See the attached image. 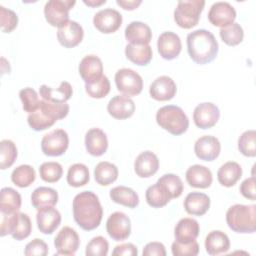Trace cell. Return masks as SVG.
Here are the masks:
<instances>
[{
  "label": "cell",
  "mask_w": 256,
  "mask_h": 256,
  "mask_svg": "<svg viewBox=\"0 0 256 256\" xmlns=\"http://www.w3.org/2000/svg\"><path fill=\"white\" fill-rule=\"evenodd\" d=\"M210 207V198L205 193L191 192L184 200V208L188 214L195 216L204 215Z\"/></svg>",
  "instance_id": "obj_28"
},
{
  "label": "cell",
  "mask_w": 256,
  "mask_h": 256,
  "mask_svg": "<svg viewBox=\"0 0 256 256\" xmlns=\"http://www.w3.org/2000/svg\"><path fill=\"white\" fill-rule=\"evenodd\" d=\"M106 230L113 240L123 241L131 234L130 218L123 212H114L106 221Z\"/></svg>",
  "instance_id": "obj_10"
},
{
  "label": "cell",
  "mask_w": 256,
  "mask_h": 256,
  "mask_svg": "<svg viewBox=\"0 0 256 256\" xmlns=\"http://www.w3.org/2000/svg\"><path fill=\"white\" fill-rule=\"evenodd\" d=\"M83 2H84V4H86L90 7H96V6H100L104 3H106V0H99V1H97V0H88V1L84 0Z\"/></svg>",
  "instance_id": "obj_55"
},
{
  "label": "cell",
  "mask_w": 256,
  "mask_h": 256,
  "mask_svg": "<svg viewBox=\"0 0 256 256\" xmlns=\"http://www.w3.org/2000/svg\"><path fill=\"white\" fill-rule=\"evenodd\" d=\"M108 250V241L102 236H96L87 243L85 254L87 256H106Z\"/></svg>",
  "instance_id": "obj_47"
},
{
  "label": "cell",
  "mask_w": 256,
  "mask_h": 256,
  "mask_svg": "<svg viewBox=\"0 0 256 256\" xmlns=\"http://www.w3.org/2000/svg\"><path fill=\"white\" fill-rule=\"evenodd\" d=\"M110 198L113 202L129 208H135L139 204L138 194L126 186H116L110 190Z\"/></svg>",
  "instance_id": "obj_33"
},
{
  "label": "cell",
  "mask_w": 256,
  "mask_h": 256,
  "mask_svg": "<svg viewBox=\"0 0 256 256\" xmlns=\"http://www.w3.org/2000/svg\"><path fill=\"white\" fill-rule=\"evenodd\" d=\"M73 217L77 225L86 231L96 229L102 220L103 208L96 194L91 191L78 193L72 204Z\"/></svg>",
  "instance_id": "obj_1"
},
{
  "label": "cell",
  "mask_w": 256,
  "mask_h": 256,
  "mask_svg": "<svg viewBox=\"0 0 256 256\" xmlns=\"http://www.w3.org/2000/svg\"><path fill=\"white\" fill-rule=\"evenodd\" d=\"M142 254L144 256H154V255L165 256L166 255L165 246L160 242H150L146 244Z\"/></svg>",
  "instance_id": "obj_52"
},
{
  "label": "cell",
  "mask_w": 256,
  "mask_h": 256,
  "mask_svg": "<svg viewBox=\"0 0 256 256\" xmlns=\"http://www.w3.org/2000/svg\"><path fill=\"white\" fill-rule=\"evenodd\" d=\"M200 227L193 218H182L178 221L174 229L175 241L180 243H190L195 241L199 235Z\"/></svg>",
  "instance_id": "obj_25"
},
{
  "label": "cell",
  "mask_w": 256,
  "mask_h": 256,
  "mask_svg": "<svg viewBox=\"0 0 256 256\" xmlns=\"http://www.w3.org/2000/svg\"><path fill=\"white\" fill-rule=\"evenodd\" d=\"M85 90L87 94L92 98H103L110 91V81L105 75H103L99 81L91 84H85Z\"/></svg>",
  "instance_id": "obj_46"
},
{
  "label": "cell",
  "mask_w": 256,
  "mask_h": 256,
  "mask_svg": "<svg viewBox=\"0 0 256 256\" xmlns=\"http://www.w3.org/2000/svg\"><path fill=\"white\" fill-rule=\"evenodd\" d=\"M219 118V108L211 102L198 104L193 112L194 123L198 128L201 129H209L213 127L218 122Z\"/></svg>",
  "instance_id": "obj_12"
},
{
  "label": "cell",
  "mask_w": 256,
  "mask_h": 256,
  "mask_svg": "<svg viewBox=\"0 0 256 256\" xmlns=\"http://www.w3.org/2000/svg\"><path fill=\"white\" fill-rule=\"evenodd\" d=\"M125 38L129 44H149L152 39V31L147 24L140 21H133L125 29Z\"/></svg>",
  "instance_id": "obj_24"
},
{
  "label": "cell",
  "mask_w": 256,
  "mask_h": 256,
  "mask_svg": "<svg viewBox=\"0 0 256 256\" xmlns=\"http://www.w3.org/2000/svg\"><path fill=\"white\" fill-rule=\"evenodd\" d=\"M69 146V137L65 130L56 129L44 135L41 140L42 152L47 156H60Z\"/></svg>",
  "instance_id": "obj_9"
},
{
  "label": "cell",
  "mask_w": 256,
  "mask_h": 256,
  "mask_svg": "<svg viewBox=\"0 0 256 256\" xmlns=\"http://www.w3.org/2000/svg\"><path fill=\"white\" fill-rule=\"evenodd\" d=\"M125 55L131 62L135 63L136 65L145 66L151 61L153 52L149 44H127L125 47Z\"/></svg>",
  "instance_id": "obj_32"
},
{
  "label": "cell",
  "mask_w": 256,
  "mask_h": 256,
  "mask_svg": "<svg viewBox=\"0 0 256 256\" xmlns=\"http://www.w3.org/2000/svg\"><path fill=\"white\" fill-rule=\"evenodd\" d=\"M219 33L223 42L229 46H236L240 44L244 37L243 28L240 24L236 22L232 23L229 26L221 28Z\"/></svg>",
  "instance_id": "obj_41"
},
{
  "label": "cell",
  "mask_w": 256,
  "mask_h": 256,
  "mask_svg": "<svg viewBox=\"0 0 256 256\" xmlns=\"http://www.w3.org/2000/svg\"><path fill=\"white\" fill-rule=\"evenodd\" d=\"M93 24L100 32L110 34L120 28L122 24V15L112 8L102 9L94 15Z\"/></svg>",
  "instance_id": "obj_11"
},
{
  "label": "cell",
  "mask_w": 256,
  "mask_h": 256,
  "mask_svg": "<svg viewBox=\"0 0 256 256\" xmlns=\"http://www.w3.org/2000/svg\"><path fill=\"white\" fill-rule=\"evenodd\" d=\"M39 173L43 181L48 183H55L62 177L63 168L58 162H44L39 167Z\"/></svg>",
  "instance_id": "obj_42"
},
{
  "label": "cell",
  "mask_w": 256,
  "mask_h": 256,
  "mask_svg": "<svg viewBox=\"0 0 256 256\" xmlns=\"http://www.w3.org/2000/svg\"><path fill=\"white\" fill-rule=\"evenodd\" d=\"M85 147L87 152L92 156L103 155L108 148L107 136L99 128H91L85 135Z\"/></svg>",
  "instance_id": "obj_22"
},
{
  "label": "cell",
  "mask_w": 256,
  "mask_h": 256,
  "mask_svg": "<svg viewBox=\"0 0 256 256\" xmlns=\"http://www.w3.org/2000/svg\"><path fill=\"white\" fill-rule=\"evenodd\" d=\"M19 97L23 104L24 111L30 113L35 112L40 105V100L38 97L37 92L30 87H26L24 89H21L19 92Z\"/></svg>",
  "instance_id": "obj_45"
},
{
  "label": "cell",
  "mask_w": 256,
  "mask_h": 256,
  "mask_svg": "<svg viewBox=\"0 0 256 256\" xmlns=\"http://www.w3.org/2000/svg\"><path fill=\"white\" fill-rule=\"evenodd\" d=\"M187 183L194 188L205 189L212 184V173L209 168L195 164L190 166L185 173Z\"/></svg>",
  "instance_id": "obj_26"
},
{
  "label": "cell",
  "mask_w": 256,
  "mask_h": 256,
  "mask_svg": "<svg viewBox=\"0 0 256 256\" xmlns=\"http://www.w3.org/2000/svg\"><path fill=\"white\" fill-rule=\"evenodd\" d=\"M108 113L115 119L123 120L131 117L135 112L134 101L125 95L114 96L107 105Z\"/></svg>",
  "instance_id": "obj_20"
},
{
  "label": "cell",
  "mask_w": 256,
  "mask_h": 256,
  "mask_svg": "<svg viewBox=\"0 0 256 256\" xmlns=\"http://www.w3.org/2000/svg\"><path fill=\"white\" fill-rule=\"evenodd\" d=\"M157 182L160 183L168 191L172 199L178 198L183 192V188H184L183 182L180 179V177L175 174H172V173L164 174L158 179Z\"/></svg>",
  "instance_id": "obj_43"
},
{
  "label": "cell",
  "mask_w": 256,
  "mask_h": 256,
  "mask_svg": "<svg viewBox=\"0 0 256 256\" xmlns=\"http://www.w3.org/2000/svg\"><path fill=\"white\" fill-rule=\"evenodd\" d=\"M21 195L11 187H4L1 189L0 211L1 213L18 212L21 208Z\"/></svg>",
  "instance_id": "obj_35"
},
{
  "label": "cell",
  "mask_w": 256,
  "mask_h": 256,
  "mask_svg": "<svg viewBox=\"0 0 256 256\" xmlns=\"http://www.w3.org/2000/svg\"><path fill=\"white\" fill-rule=\"evenodd\" d=\"M145 198L148 205L153 208L163 207L172 199L168 191L158 182L148 187L145 193Z\"/></svg>",
  "instance_id": "obj_36"
},
{
  "label": "cell",
  "mask_w": 256,
  "mask_h": 256,
  "mask_svg": "<svg viewBox=\"0 0 256 256\" xmlns=\"http://www.w3.org/2000/svg\"><path fill=\"white\" fill-rule=\"evenodd\" d=\"M138 254V250L137 247L132 244V243H123L120 245H117L113 252L112 255L114 256H121V255H125V256H135Z\"/></svg>",
  "instance_id": "obj_53"
},
{
  "label": "cell",
  "mask_w": 256,
  "mask_h": 256,
  "mask_svg": "<svg viewBox=\"0 0 256 256\" xmlns=\"http://www.w3.org/2000/svg\"><path fill=\"white\" fill-rule=\"evenodd\" d=\"M35 178L36 173L34 168L27 164H23L16 167L11 174L12 182L20 188L30 186L35 181Z\"/></svg>",
  "instance_id": "obj_38"
},
{
  "label": "cell",
  "mask_w": 256,
  "mask_h": 256,
  "mask_svg": "<svg viewBox=\"0 0 256 256\" xmlns=\"http://www.w3.org/2000/svg\"><path fill=\"white\" fill-rule=\"evenodd\" d=\"M80 239L77 232L68 226L63 227L54 239L57 254L74 255L79 248Z\"/></svg>",
  "instance_id": "obj_13"
},
{
  "label": "cell",
  "mask_w": 256,
  "mask_h": 256,
  "mask_svg": "<svg viewBox=\"0 0 256 256\" xmlns=\"http://www.w3.org/2000/svg\"><path fill=\"white\" fill-rule=\"evenodd\" d=\"M117 90L125 96H136L143 89L142 77L132 69L122 68L115 74Z\"/></svg>",
  "instance_id": "obj_8"
},
{
  "label": "cell",
  "mask_w": 256,
  "mask_h": 256,
  "mask_svg": "<svg viewBox=\"0 0 256 256\" xmlns=\"http://www.w3.org/2000/svg\"><path fill=\"white\" fill-rule=\"evenodd\" d=\"M158 157L151 151H144L140 153L134 162L135 173L141 178L151 177L158 171Z\"/></svg>",
  "instance_id": "obj_23"
},
{
  "label": "cell",
  "mask_w": 256,
  "mask_h": 256,
  "mask_svg": "<svg viewBox=\"0 0 256 256\" xmlns=\"http://www.w3.org/2000/svg\"><path fill=\"white\" fill-rule=\"evenodd\" d=\"M117 5L122 7L125 10H134L136 9L141 3V0H117Z\"/></svg>",
  "instance_id": "obj_54"
},
{
  "label": "cell",
  "mask_w": 256,
  "mask_h": 256,
  "mask_svg": "<svg viewBox=\"0 0 256 256\" xmlns=\"http://www.w3.org/2000/svg\"><path fill=\"white\" fill-rule=\"evenodd\" d=\"M24 254L26 256H45L48 254V246L42 239L35 238L25 246Z\"/></svg>",
  "instance_id": "obj_50"
},
{
  "label": "cell",
  "mask_w": 256,
  "mask_h": 256,
  "mask_svg": "<svg viewBox=\"0 0 256 256\" xmlns=\"http://www.w3.org/2000/svg\"><path fill=\"white\" fill-rule=\"evenodd\" d=\"M89 169L85 164L75 163L71 165L67 173V182L72 187H81L89 182Z\"/></svg>",
  "instance_id": "obj_37"
},
{
  "label": "cell",
  "mask_w": 256,
  "mask_h": 256,
  "mask_svg": "<svg viewBox=\"0 0 256 256\" xmlns=\"http://www.w3.org/2000/svg\"><path fill=\"white\" fill-rule=\"evenodd\" d=\"M79 74L85 81V84H91L99 81L103 76V64L96 55L85 56L79 64Z\"/></svg>",
  "instance_id": "obj_16"
},
{
  "label": "cell",
  "mask_w": 256,
  "mask_h": 256,
  "mask_svg": "<svg viewBox=\"0 0 256 256\" xmlns=\"http://www.w3.org/2000/svg\"><path fill=\"white\" fill-rule=\"evenodd\" d=\"M226 222L237 233H254L256 229V205L235 204L226 212Z\"/></svg>",
  "instance_id": "obj_4"
},
{
  "label": "cell",
  "mask_w": 256,
  "mask_h": 256,
  "mask_svg": "<svg viewBox=\"0 0 256 256\" xmlns=\"http://www.w3.org/2000/svg\"><path fill=\"white\" fill-rule=\"evenodd\" d=\"M177 91L174 80L166 75L157 77L150 85V96L157 101H168L172 99Z\"/></svg>",
  "instance_id": "obj_19"
},
{
  "label": "cell",
  "mask_w": 256,
  "mask_h": 256,
  "mask_svg": "<svg viewBox=\"0 0 256 256\" xmlns=\"http://www.w3.org/2000/svg\"><path fill=\"white\" fill-rule=\"evenodd\" d=\"M205 6L203 0H181L178 1L174 10L176 24L184 29H190L199 22L200 15Z\"/></svg>",
  "instance_id": "obj_6"
},
{
  "label": "cell",
  "mask_w": 256,
  "mask_h": 256,
  "mask_svg": "<svg viewBox=\"0 0 256 256\" xmlns=\"http://www.w3.org/2000/svg\"><path fill=\"white\" fill-rule=\"evenodd\" d=\"M255 143H256L255 130H247L243 132L238 139V149L243 155L247 157H254L256 155Z\"/></svg>",
  "instance_id": "obj_44"
},
{
  "label": "cell",
  "mask_w": 256,
  "mask_h": 256,
  "mask_svg": "<svg viewBox=\"0 0 256 256\" xmlns=\"http://www.w3.org/2000/svg\"><path fill=\"white\" fill-rule=\"evenodd\" d=\"M36 221L40 232L52 234L61 223V214L53 206L42 208L36 214Z\"/></svg>",
  "instance_id": "obj_21"
},
{
  "label": "cell",
  "mask_w": 256,
  "mask_h": 256,
  "mask_svg": "<svg viewBox=\"0 0 256 256\" xmlns=\"http://www.w3.org/2000/svg\"><path fill=\"white\" fill-rule=\"evenodd\" d=\"M205 248L209 255L225 253L230 249L229 237L220 230L211 231L205 238Z\"/></svg>",
  "instance_id": "obj_29"
},
{
  "label": "cell",
  "mask_w": 256,
  "mask_h": 256,
  "mask_svg": "<svg viewBox=\"0 0 256 256\" xmlns=\"http://www.w3.org/2000/svg\"><path fill=\"white\" fill-rule=\"evenodd\" d=\"M18 24V16L17 14L10 9L5 8L4 6H0V25L1 30L4 33H10L13 31Z\"/></svg>",
  "instance_id": "obj_48"
},
{
  "label": "cell",
  "mask_w": 256,
  "mask_h": 256,
  "mask_svg": "<svg viewBox=\"0 0 256 256\" xmlns=\"http://www.w3.org/2000/svg\"><path fill=\"white\" fill-rule=\"evenodd\" d=\"M72 0H50L44 6L46 21L54 27H62L69 21V11L75 5Z\"/></svg>",
  "instance_id": "obj_7"
},
{
  "label": "cell",
  "mask_w": 256,
  "mask_h": 256,
  "mask_svg": "<svg viewBox=\"0 0 256 256\" xmlns=\"http://www.w3.org/2000/svg\"><path fill=\"white\" fill-rule=\"evenodd\" d=\"M221 150L219 140L211 135H205L197 139L194 144V152L196 156L204 161L215 160Z\"/></svg>",
  "instance_id": "obj_18"
},
{
  "label": "cell",
  "mask_w": 256,
  "mask_h": 256,
  "mask_svg": "<svg viewBox=\"0 0 256 256\" xmlns=\"http://www.w3.org/2000/svg\"><path fill=\"white\" fill-rule=\"evenodd\" d=\"M40 96L42 99L54 103H65L72 96L73 90L72 86L67 81H62L58 88L53 89L45 84L41 85L39 88Z\"/></svg>",
  "instance_id": "obj_27"
},
{
  "label": "cell",
  "mask_w": 256,
  "mask_h": 256,
  "mask_svg": "<svg viewBox=\"0 0 256 256\" xmlns=\"http://www.w3.org/2000/svg\"><path fill=\"white\" fill-rule=\"evenodd\" d=\"M58 202V193L55 189L41 186L36 188L31 194V204L37 210L52 207Z\"/></svg>",
  "instance_id": "obj_30"
},
{
  "label": "cell",
  "mask_w": 256,
  "mask_h": 256,
  "mask_svg": "<svg viewBox=\"0 0 256 256\" xmlns=\"http://www.w3.org/2000/svg\"><path fill=\"white\" fill-rule=\"evenodd\" d=\"M187 50L195 63L207 64L216 58L219 45L210 31L198 29L187 35Z\"/></svg>",
  "instance_id": "obj_2"
},
{
  "label": "cell",
  "mask_w": 256,
  "mask_h": 256,
  "mask_svg": "<svg viewBox=\"0 0 256 256\" xmlns=\"http://www.w3.org/2000/svg\"><path fill=\"white\" fill-rule=\"evenodd\" d=\"M69 105L65 103H54L40 100L39 108L28 115L29 126L35 131H42L51 127L57 120L63 119L68 115Z\"/></svg>",
  "instance_id": "obj_3"
},
{
  "label": "cell",
  "mask_w": 256,
  "mask_h": 256,
  "mask_svg": "<svg viewBox=\"0 0 256 256\" xmlns=\"http://www.w3.org/2000/svg\"><path fill=\"white\" fill-rule=\"evenodd\" d=\"M158 125L172 135H181L189 127V119L184 111L175 105L161 107L156 113Z\"/></svg>",
  "instance_id": "obj_5"
},
{
  "label": "cell",
  "mask_w": 256,
  "mask_h": 256,
  "mask_svg": "<svg viewBox=\"0 0 256 256\" xmlns=\"http://www.w3.org/2000/svg\"><path fill=\"white\" fill-rule=\"evenodd\" d=\"M157 48L162 58L166 60L175 59L180 54L182 48L180 37L171 31L163 32L158 37Z\"/></svg>",
  "instance_id": "obj_15"
},
{
  "label": "cell",
  "mask_w": 256,
  "mask_h": 256,
  "mask_svg": "<svg viewBox=\"0 0 256 256\" xmlns=\"http://www.w3.org/2000/svg\"><path fill=\"white\" fill-rule=\"evenodd\" d=\"M242 176L241 166L234 161L224 163L217 172L218 182L225 187L234 186Z\"/></svg>",
  "instance_id": "obj_31"
},
{
  "label": "cell",
  "mask_w": 256,
  "mask_h": 256,
  "mask_svg": "<svg viewBox=\"0 0 256 256\" xmlns=\"http://www.w3.org/2000/svg\"><path fill=\"white\" fill-rule=\"evenodd\" d=\"M171 250L174 256H196L199 253V245L196 240L190 243L174 241L172 243Z\"/></svg>",
  "instance_id": "obj_49"
},
{
  "label": "cell",
  "mask_w": 256,
  "mask_h": 256,
  "mask_svg": "<svg viewBox=\"0 0 256 256\" xmlns=\"http://www.w3.org/2000/svg\"><path fill=\"white\" fill-rule=\"evenodd\" d=\"M84 36L82 26L76 21L69 20L62 27L58 28L57 38L59 43L65 48H73L81 43Z\"/></svg>",
  "instance_id": "obj_17"
},
{
  "label": "cell",
  "mask_w": 256,
  "mask_h": 256,
  "mask_svg": "<svg viewBox=\"0 0 256 256\" xmlns=\"http://www.w3.org/2000/svg\"><path fill=\"white\" fill-rule=\"evenodd\" d=\"M236 19V11L234 7L228 2H215L209 12H208V20L210 23L217 27H226L234 23Z\"/></svg>",
  "instance_id": "obj_14"
},
{
  "label": "cell",
  "mask_w": 256,
  "mask_h": 256,
  "mask_svg": "<svg viewBox=\"0 0 256 256\" xmlns=\"http://www.w3.org/2000/svg\"><path fill=\"white\" fill-rule=\"evenodd\" d=\"M17 147L13 141L4 139L0 142V168L7 169L13 165L17 158Z\"/></svg>",
  "instance_id": "obj_40"
},
{
  "label": "cell",
  "mask_w": 256,
  "mask_h": 256,
  "mask_svg": "<svg viewBox=\"0 0 256 256\" xmlns=\"http://www.w3.org/2000/svg\"><path fill=\"white\" fill-rule=\"evenodd\" d=\"M255 185H256V180L254 176H251L247 179H245L241 185H240V193L247 199L250 200H255L256 199V191H255Z\"/></svg>",
  "instance_id": "obj_51"
},
{
  "label": "cell",
  "mask_w": 256,
  "mask_h": 256,
  "mask_svg": "<svg viewBox=\"0 0 256 256\" xmlns=\"http://www.w3.org/2000/svg\"><path fill=\"white\" fill-rule=\"evenodd\" d=\"M95 181L101 186H108L118 178V168L115 164L102 161L99 162L94 169Z\"/></svg>",
  "instance_id": "obj_34"
},
{
  "label": "cell",
  "mask_w": 256,
  "mask_h": 256,
  "mask_svg": "<svg viewBox=\"0 0 256 256\" xmlns=\"http://www.w3.org/2000/svg\"><path fill=\"white\" fill-rule=\"evenodd\" d=\"M31 230H32V224L29 216L25 213L17 212L11 236L15 240L21 241L27 238L31 234Z\"/></svg>",
  "instance_id": "obj_39"
}]
</instances>
